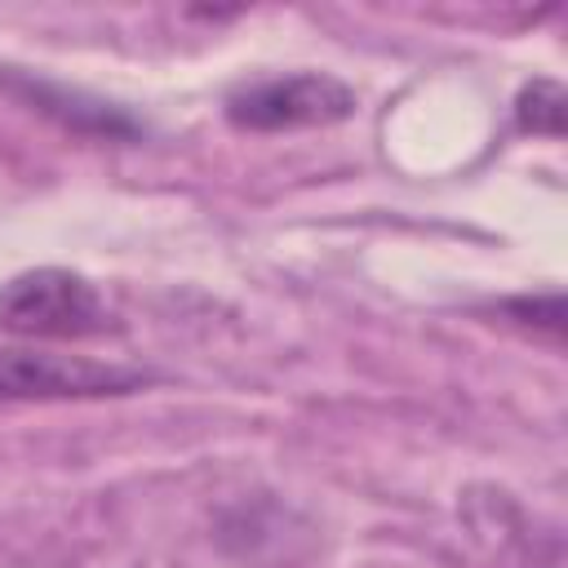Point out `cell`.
Wrapping results in <instances>:
<instances>
[{
  "label": "cell",
  "mask_w": 568,
  "mask_h": 568,
  "mask_svg": "<svg viewBox=\"0 0 568 568\" xmlns=\"http://www.w3.org/2000/svg\"><path fill=\"white\" fill-rule=\"evenodd\" d=\"M22 89L31 93V102L40 106V111H53L62 124H71V129H80V133H106V138H133L138 133V124L133 120H124L120 111H111L106 102H93V106H75L80 102V93H67V89H53V84H40V80H22Z\"/></svg>",
  "instance_id": "277c9868"
},
{
  "label": "cell",
  "mask_w": 568,
  "mask_h": 568,
  "mask_svg": "<svg viewBox=\"0 0 568 568\" xmlns=\"http://www.w3.org/2000/svg\"><path fill=\"white\" fill-rule=\"evenodd\" d=\"M142 382H146V373H138V368L98 364L84 355H58V351H40V346H0V404L129 395Z\"/></svg>",
  "instance_id": "3957f363"
},
{
  "label": "cell",
  "mask_w": 568,
  "mask_h": 568,
  "mask_svg": "<svg viewBox=\"0 0 568 568\" xmlns=\"http://www.w3.org/2000/svg\"><path fill=\"white\" fill-rule=\"evenodd\" d=\"M355 89L328 71H293L235 89L226 98V120L244 133H288L328 129L355 115Z\"/></svg>",
  "instance_id": "7a4b0ae2"
},
{
  "label": "cell",
  "mask_w": 568,
  "mask_h": 568,
  "mask_svg": "<svg viewBox=\"0 0 568 568\" xmlns=\"http://www.w3.org/2000/svg\"><path fill=\"white\" fill-rule=\"evenodd\" d=\"M111 328L93 280L67 266H31L0 284V333L18 342H80Z\"/></svg>",
  "instance_id": "6da1fadb"
},
{
  "label": "cell",
  "mask_w": 568,
  "mask_h": 568,
  "mask_svg": "<svg viewBox=\"0 0 568 568\" xmlns=\"http://www.w3.org/2000/svg\"><path fill=\"white\" fill-rule=\"evenodd\" d=\"M515 120L524 133H541V138H559L564 133V89L555 80H532L524 84L519 102H515Z\"/></svg>",
  "instance_id": "5b68a950"
}]
</instances>
